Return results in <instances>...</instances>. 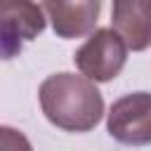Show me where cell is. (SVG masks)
Here are the masks:
<instances>
[{
    "label": "cell",
    "mask_w": 151,
    "mask_h": 151,
    "mask_svg": "<svg viewBox=\"0 0 151 151\" xmlns=\"http://www.w3.org/2000/svg\"><path fill=\"white\" fill-rule=\"evenodd\" d=\"M127 61V45L113 28H94L76 50L73 64L92 83H109L120 76Z\"/></svg>",
    "instance_id": "obj_2"
},
{
    "label": "cell",
    "mask_w": 151,
    "mask_h": 151,
    "mask_svg": "<svg viewBox=\"0 0 151 151\" xmlns=\"http://www.w3.org/2000/svg\"><path fill=\"white\" fill-rule=\"evenodd\" d=\"M42 9L57 38L73 40L90 35L101 12V0H42Z\"/></svg>",
    "instance_id": "obj_5"
},
{
    "label": "cell",
    "mask_w": 151,
    "mask_h": 151,
    "mask_svg": "<svg viewBox=\"0 0 151 151\" xmlns=\"http://www.w3.org/2000/svg\"><path fill=\"white\" fill-rule=\"evenodd\" d=\"M106 132L125 146L151 144V92H130L116 99L106 113Z\"/></svg>",
    "instance_id": "obj_3"
},
{
    "label": "cell",
    "mask_w": 151,
    "mask_h": 151,
    "mask_svg": "<svg viewBox=\"0 0 151 151\" xmlns=\"http://www.w3.org/2000/svg\"><path fill=\"white\" fill-rule=\"evenodd\" d=\"M45 9L35 0H0V59H12L24 42L45 31Z\"/></svg>",
    "instance_id": "obj_4"
},
{
    "label": "cell",
    "mask_w": 151,
    "mask_h": 151,
    "mask_svg": "<svg viewBox=\"0 0 151 151\" xmlns=\"http://www.w3.org/2000/svg\"><path fill=\"white\" fill-rule=\"evenodd\" d=\"M0 151H33V144L21 130L0 125Z\"/></svg>",
    "instance_id": "obj_7"
},
{
    "label": "cell",
    "mask_w": 151,
    "mask_h": 151,
    "mask_svg": "<svg viewBox=\"0 0 151 151\" xmlns=\"http://www.w3.org/2000/svg\"><path fill=\"white\" fill-rule=\"evenodd\" d=\"M111 28L125 40L127 50L151 47V0H113Z\"/></svg>",
    "instance_id": "obj_6"
},
{
    "label": "cell",
    "mask_w": 151,
    "mask_h": 151,
    "mask_svg": "<svg viewBox=\"0 0 151 151\" xmlns=\"http://www.w3.org/2000/svg\"><path fill=\"white\" fill-rule=\"evenodd\" d=\"M45 118L64 132H90L104 116V97L92 80L68 71L47 76L38 87Z\"/></svg>",
    "instance_id": "obj_1"
}]
</instances>
